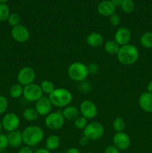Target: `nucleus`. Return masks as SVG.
<instances>
[{
    "mask_svg": "<svg viewBox=\"0 0 152 153\" xmlns=\"http://www.w3.org/2000/svg\"><path fill=\"white\" fill-rule=\"evenodd\" d=\"M23 143L30 147L37 146L44 138V131L40 126L37 125L28 126L22 132Z\"/></svg>",
    "mask_w": 152,
    "mask_h": 153,
    "instance_id": "1",
    "label": "nucleus"
},
{
    "mask_svg": "<svg viewBox=\"0 0 152 153\" xmlns=\"http://www.w3.org/2000/svg\"><path fill=\"white\" fill-rule=\"evenodd\" d=\"M116 56L118 61L122 65H132L139 60V50L137 46L132 43H128L121 46Z\"/></svg>",
    "mask_w": 152,
    "mask_h": 153,
    "instance_id": "2",
    "label": "nucleus"
},
{
    "mask_svg": "<svg viewBox=\"0 0 152 153\" xmlns=\"http://www.w3.org/2000/svg\"><path fill=\"white\" fill-rule=\"evenodd\" d=\"M52 105L59 108H64L70 105L72 102V94L69 90L65 88H55L53 92L49 95Z\"/></svg>",
    "mask_w": 152,
    "mask_h": 153,
    "instance_id": "3",
    "label": "nucleus"
},
{
    "mask_svg": "<svg viewBox=\"0 0 152 153\" xmlns=\"http://www.w3.org/2000/svg\"><path fill=\"white\" fill-rule=\"evenodd\" d=\"M67 74L70 79L76 82H83L89 75L87 65L80 61L72 63L67 69Z\"/></svg>",
    "mask_w": 152,
    "mask_h": 153,
    "instance_id": "4",
    "label": "nucleus"
},
{
    "mask_svg": "<svg viewBox=\"0 0 152 153\" xmlns=\"http://www.w3.org/2000/svg\"><path fill=\"white\" fill-rule=\"evenodd\" d=\"M104 127L98 121L88 123L86 128L83 130V135L89 140H98L104 134Z\"/></svg>",
    "mask_w": 152,
    "mask_h": 153,
    "instance_id": "5",
    "label": "nucleus"
},
{
    "mask_svg": "<svg viewBox=\"0 0 152 153\" xmlns=\"http://www.w3.org/2000/svg\"><path fill=\"white\" fill-rule=\"evenodd\" d=\"M65 119L61 111L51 112L45 118V125L46 128L52 131H58L63 127Z\"/></svg>",
    "mask_w": 152,
    "mask_h": 153,
    "instance_id": "6",
    "label": "nucleus"
},
{
    "mask_svg": "<svg viewBox=\"0 0 152 153\" xmlns=\"http://www.w3.org/2000/svg\"><path fill=\"white\" fill-rule=\"evenodd\" d=\"M22 97L29 102H36L43 97V93L40 85L32 83L24 87Z\"/></svg>",
    "mask_w": 152,
    "mask_h": 153,
    "instance_id": "7",
    "label": "nucleus"
},
{
    "mask_svg": "<svg viewBox=\"0 0 152 153\" xmlns=\"http://www.w3.org/2000/svg\"><path fill=\"white\" fill-rule=\"evenodd\" d=\"M36 76L37 75L34 68L31 67H24L19 70L16 79L18 83L25 87L30 84L34 83Z\"/></svg>",
    "mask_w": 152,
    "mask_h": 153,
    "instance_id": "8",
    "label": "nucleus"
},
{
    "mask_svg": "<svg viewBox=\"0 0 152 153\" xmlns=\"http://www.w3.org/2000/svg\"><path fill=\"white\" fill-rule=\"evenodd\" d=\"M78 108L80 114L88 120L94 119L98 114V108L96 104L90 100H85L82 101Z\"/></svg>",
    "mask_w": 152,
    "mask_h": 153,
    "instance_id": "9",
    "label": "nucleus"
},
{
    "mask_svg": "<svg viewBox=\"0 0 152 153\" xmlns=\"http://www.w3.org/2000/svg\"><path fill=\"white\" fill-rule=\"evenodd\" d=\"M1 122L3 129L7 132L16 131L20 125V119L19 116L13 112L5 114L3 116Z\"/></svg>",
    "mask_w": 152,
    "mask_h": 153,
    "instance_id": "10",
    "label": "nucleus"
},
{
    "mask_svg": "<svg viewBox=\"0 0 152 153\" xmlns=\"http://www.w3.org/2000/svg\"><path fill=\"white\" fill-rule=\"evenodd\" d=\"M10 35L16 42L23 43L29 40L30 31L26 26L20 24L16 26L12 27Z\"/></svg>",
    "mask_w": 152,
    "mask_h": 153,
    "instance_id": "11",
    "label": "nucleus"
},
{
    "mask_svg": "<svg viewBox=\"0 0 152 153\" xmlns=\"http://www.w3.org/2000/svg\"><path fill=\"white\" fill-rule=\"evenodd\" d=\"M131 140L128 133L125 131L116 132L113 137V145L120 151H124L130 147Z\"/></svg>",
    "mask_w": 152,
    "mask_h": 153,
    "instance_id": "12",
    "label": "nucleus"
},
{
    "mask_svg": "<svg viewBox=\"0 0 152 153\" xmlns=\"http://www.w3.org/2000/svg\"><path fill=\"white\" fill-rule=\"evenodd\" d=\"M52 105L49 97H44L37 100L35 102V107L34 108L37 111L38 114L42 117H46L48 114L52 112Z\"/></svg>",
    "mask_w": 152,
    "mask_h": 153,
    "instance_id": "13",
    "label": "nucleus"
},
{
    "mask_svg": "<svg viewBox=\"0 0 152 153\" xmlns=\"http://www.w3.org/2000/svg\"><path fill=\"white\" fill-rule=\"evenodd\" d=\"M132 37L131 30L127 27H120L116 31L113 40L120 46L130 43Z\"/></svg>",
    "mask_w": 152,
    "mask_h": 153,
    "instance_id": "14",
    "label": "nucleus"
},
{
    "mask_svg": "<svg viewBox=\"0 0 152 153\" xmlns=\"http://www.w3.org/2000/svg\"><path fill=\"white\" fill-rule=\"evenodd\" d=\"M97 11L101 16L110 17L116 13V6L110 0H103L97 6Z\"/></svg>",
    "mask_w": 152,
    "mask_h": 153,
    "instance_id": "15",
    "label": "nucleus"
},
{
    "mask_svg": "<svg viewBox=\"0 0 152 153\" xmlns=\"http://www.w3.org/2000/svg\"><path fill=\"white\" fill-rule=\"evenodd\" d=\"M139 105L142 110L147 113H152V94L144 92L139 97Z\"/></svg>",
    "mask_w": 152,
    "mask_h": 153,
    "instance_id": "16",
    "label": "nucleus"
},
{
    "mask_svg": "<svg viewBox=\"0 0 152 153\" xmlns=\"http://www.w3.org/2000/svg\"><path fill=\"white\" fill-rule=\"evenodd\" d=\"M86 42L90 47L98 48L104 44V37L101 33L92 32L86 37Z\"/></svg>",
    "mask_w": 152,
    "mask_h": 153,
    "instance_id": "17",
    "label": "nucleus"
},
{
    "mask_svg": "<svg viewBox=\"0 0 152 153\" xmlns=\"http://www.w3.org/2000/svg\"><path fill=\"white\" fill-rule=\"evenodd\" d=\"M7 139H8L9 146L13 148L21 147L22 144L23 143V140H22V132L18 130L16 131H10L7 134Z\"/></svg>",
    "mask_w": 152,
    "mask_h": 153,
    "instance_id": "18",
    "label": "nucleus"
},
{
    "mask_svg": "<svg viewBox=\"0 0 152 153\" xmlns=\"http://www.w3.org/2000/svg\"><path fill=\"white\" fill-rule=\"evenodd\" d=\"M62 114L65 120L74 121L77 117L80 116L79 108L75 105H69L63 109Z\"/></svg>",
    "mask_w": 152,
    "mask_h": 153,
    "instance_id": "19",
    "label": "nucleus"
},
{
    "mask_svg": "<svg viewBox=\"0 0 152 153\" xmlns=\"http://www.w3.org/2000/svg\"><path fill=\"white\" fill-rule=\"evenodd\" d=\"M60 144H61V139L59 136L55 134L49 135L46 140V148L50 152L58 149Z\"/></svg>",
    "mask_w": 152,
    "mask_h": 153,
    "instance_id": "20",
    "label": "nucleus"
},
{
    "mask_svg": "<svg viewBox=\"0 0 152 153\" xmlns=\"http://www.w3.org/2000/svg\"><path fill=\"white\" fill-rule=\"evenodd\" d=\"M121 46L114 40H109L104 44V49L107 54L112 55H116L119 52Z\"/></svg>",
    "mask_w": 152,
    "mask_h": 153,
    "instance_id": "21",
    "label": "nucleus"
},
{
    "mask_svg": "<svg viewBox=\"0 0 152 153\" xmlns=\"http://www.w3.org/2000/svg\"><path fill=\"white\" fill-rule=\"evenodd\" d=\"M22 117L24 120L28 122H34L37 120L40 115L34 108H26L22 111Z\"/></svg>",
    "mask_w": 152,
    "mask_h": 153,
    "instance_id": "22",
    "label": "nucleus"
},
{
    "mask_svg": "<svg viewBox=\"0 0 152 153\" xmlns=\"http://www.w3.org/2000/svg\"><path fill=\"white\" fill-rule=\"evenodd\" d=\"M24 87L20 84H13L9 89V95L13 99H19L23 95Z\"/></svg>",
    "mask_w": 152,
    "mask_h": 153,
    "instance_id": "23",
    "label": "nucleus"
},
{
    "mask_svg": "<svg viewBox=\"0 0 152 153\" xmlns=\"http://www.w3.org/2000/svg\"><path fill=\"white\" fill-rule=\"evenodd\" d=\"M139 43L145 49H152V32L146 31L143 33L139 38Z\"/></svg>",
    "mask_w": 152,
    "mask_h": 153,
    "instance_id": "24",
    "label": "nucleus"
},
{
    "mask_svg": "<svg viewBox=\"0 0 152 153\" xmlns=\"http://www.w3.org/2000/svg\"><path fill=\"white\" fill-rule=\"evenodd\" d=\"M40 86L41 88L43 94H46L47 95L52 94L54 90L55 89V86L53 82L50 80H48V79H45V80L42 81L40 84Z\"/></svg>",
    "mask_w": 152,
    "mask_h": 153,
    "instance_id": "25",
    "label": "nucleus"
},
{
    "mask_svg": "<svg viewBox=\"0 0 152 153\" xmlns=\"http://www.w3.org/2000/svg\"><path fill=\"white\" fill-rule=\"evenodd\" d=\"M113 128L116 132L125 131L126 128V123L122 117H116L113 121Z\"/></svg>",
    "mask_w": 152,
    "mask_h": 153,
    "instance_id": "26",
    "label": "nucleus"
},
{
    "mask_svg": "<svg viewBox=\"0 0 152 153\" xmlns=\"http://www.w3.org/2000/svg\"><path fill=\"white\" fill-rule=\"evenodd\" d=\"M120 7L125 13H131L135 9V4L133 0H124L121 4Z\"/></svg>",
    "mask_w": 152,
    "mask_h": 153,
    "instance_id": "27",
    "label": "nucleus"
},
{
    "mask_svg": "<svg viewBox=\"0 0 152 153\" xmlns=\"http://www.w3.org/2000/svg\"><path fill=\"white\" fill-rule=\"evenodd\" d=\"M10 13L8 6L4 3H0V22L7 21Z\"/></svg>",
    "mask_w": 152,
    "mask_h": 153,
    "instance_id": "28",
    "label": "nucleus"
},
{
    "mask_svg": "<svg viewBox=\"0 0 152 153\" xmlns=\"http://www.w3.org/2000/svg\"><path fill=\"white\" fill-rule=\"evenodd\" d=\"M88 124V120L83 116H79L74 120V126L77 129L83 130Z\"/></svg>",
    "mask_w": 152,
    "mask_h": 153,
    "instance_id": "29",
    "label": "nucleus"
},
{
    "mask_svg": "<svg viewBox=\"0 0 152 153\" xmlns=\"http://www.w3.org/2000/svg\"><path fill=\"white\" fill-rule=\"evenodd\" d=\"M7 21V23H8L10 26L14 27L18 25H20L21 17L18 13H10Z\"/></svg>",
    "mask_w": 152,
    "mask_h": 153,
    "instance_id": "30",
    "label": "nucleus"
},
{
    "mask_svg": "<svg viewBox=\"0 0 152 153\" xmlns=\"http://www.w3.org/2000/svg\"><path fill=\"white\" fill-rule=\"evenodd\" d=\"M8 108V101L4 96L0 95V115L5 114Z\"/></svg>",
    "mask_w": 152,
    "mask_h": 153,
    "instance_id": "31",
    "label": "nucleus"
},
{
    "mask_svg": "<svg viewBox=\"0 0 152 153\" xmlns=\"http://www.w3.org/2000/svg\"><path fill=\"white\" fill-rule=\"evenodd\" d=\"M8 146L9 143L7 134L1 133V134H0V149L2 150V149H6Z\"/></svg>",
    "mask_w": 152,
    "mask_h": 153,
    "instance_id": "32",
    "label": "nucleus"
},
{
    "mask_svg": "<svg viewBox=\"0 0 152 153\" xmlns=\"http://www.w3.org/2000/svg\"><path fill=\"white\" fill-rule=\"evenodd\" d=\"M109 22L113 26H118L121 23V17L119 15L114 13L109 17Z\"/></svg>",
    "mask_w": 152,
    "mask_h": 153,
    "instance_id": "33",
    "label": "nucleus"
},
{
    "mask_svg": "<svg viewBox=\"0 0 152 153\" xmlns=\"http://www.w3.org/2000/svg\"><path fill=\"white\" fill-rule=\"evenodd\" d=\"M91 88H92V86H91L90 83L88 82H80V85H79V89H80V91L84 93L89 92L91 91Z\"/></svg>",
    "mask_w": 152,
    "mask_h": 153,
    "instance_id": "34",
    "label": "nucleus"
},
{
    "mask_svg": "<svg viewBox=\"0 0 152 153\" xmlns=\"http://www.w3.org/2000/svg\"><path fill=\"white\" fill-rule=\"evenodd\" d=\"M88 71H89V74H96L99 70V66L96 64V63H90L87 65Z\"/></svg>",
    "mask_w": 152,
    "mask_h": 153,
    "instance_id": "35",
    "label": "nucleus"
},
{
    "mask_svg": "<svg viewBox=\"0 0 152 153\" xmlns=\"http://www.w3.org/2000/svg\"><path fill=\"white\" fill-rule=\"evenodd\" d=\"M17 153H34V150H33L32 147L25 145L19 148Z\"/></svg>",
    "mask_w": 152,
    "mask_h": 153,
    "instance_id": "36",
    "label": "nucleus"
},
{
    "mask_svg": "<svg viewBox=\"0 0 152 153\" xmlns=\"http://www.w3.org/2000/svg\"><path fill=\"white\" fill-rule=\"evenodd\" d=\"M104 153H121V151L113 145H110V146H108L106 148Z\"/></svg>",
    "mask_w": 152,
    "mask_h": 153,
    "instance_id": "37",
    "label": "nucleus"
},
{
    "mask_svg": "<svg viewBox=\"0 0 152 153\" xmlns=\"http://www.w3.org/2000/svg\"><path fill=\"white\" fill-rule=\"evenodd\" d=\"M89 139L86 138V137H85V136L83 135V136H82V137H80V139H79L78 143H79V145H80V146H86V145H87L88 143H89Z\"/></svg>",
    "mask_w": 152,
    "mask_h": 153,
    "instance_id": "38",
    "label": "nucleus"
},
{
    "mask_svg": "<svg viewBox=\"0 0 152 153\" xmlns=\"http://www.w3.org/2000/svg\"><path fill=\"white\" fill-rule=\"evenodd\" d=\"M65 153H80V151L76 147H70L66 150Z\"/></svg>",
    "mask_w": 152,
    "mask_h": 153,
    "instance_id": "39",
    "label": "nucleus"
},
{
    "mask_svg": "<svg viewBox=\"0 0 152 153\" xmlns=\"http://www.w3.org/2000/svg\"><path fill=\"white\" fill-rule=\"evenodd\" d=\"M34 153H51V152L48 150L46 148H40V149L34 151Z\"/></svg>",
    "mask_w": 152,
    "mask_h": 153,
    "instance_id": "40",
    "label": "nucleus"
},
{
    "mask_svg": "<svg viewBox=\"0 0 152 153\" xmlns=\"http://www.w3.org/2000/svg\"><path fill=\"white\" fill-rule=\"evenodd\" d=\"M147 88V92L152 94V80L150 81V82L148 83L147 88Z\"/></svg>",
    "mask_w": 152,
    "mask_h": 153,
    "instance_id": "41",
    "label": "nucleus"
},
{
    "mask_svg": "<svg viewBox=\"0 0 152 153\" xmlns=\"http://www.w3.org/2000/svg\"><path fill=\"white\" fill-rule=\"evenodd\" d=\"M110 1H111L116 6H120L124 0H110Z\"/></svg>",
    "mask_w": 152,
    "mask_h": 153,
    "instance_id": "42",
    "label": "nucleus"
},
{
    "mask_svg": "<svg viewBox=\"0 0 152 153\" xmlns=\"http://www.w3.org/2000/svg\"><path fill=\"white\" fill-rule=\"evenodd\" d=\"M3 128H2V125H1V120H0V134L1 133V131H2Z\"/></svg>",
    "mask_w": 152,
    "mask_h": 153,
    "instance_id": "43",
    "label": "nucleus"
},
{
    "mask_svg": "<svg viewBox=\"0 0 152 153\" xmlns=\"http://www.w3.org/2000/svg\"><path fill=\"white\" fill-rule=\"evenodd\" d=\"M8 1L9 0H0V3H4V4H5V3Z\"/></svg>",
    "mask_w": 152,
    "mask_h": 153,
    "instance_id": "44",
    "label": "nucleus"
},
{
    "mask_svg": "<svg viewBox=\"0 0 152 153\" xmlns=\"http://www.w3.org/2000/svg\"><path fill=\"white\" fill-rule=\"evenodd\" d=\"M84 153H93V152H84Z\"/></svg>",
    "mask_w": 152,
    "mask_h": 153,
    "instance_id": "45",
    "label": "nucleus"
},
{
    "mask_svg": "<svg viewBox=\"0 0 152 153\" xmlns=\"http://www.w3.org/2000/svg\"><path fill=\"white\" fill-rule=\"evenodd\" d=\"M128 153H130V152H128Z\"/></svg>",
    "mask_w": 152,
    "mask_h": 153,
    "instance_id": "46",
    "label": "nucleus"
}]
</instances>
